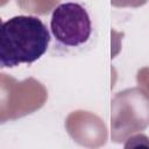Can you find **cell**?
Masks as SVG:
<instances>
[{"label": "cell", "mask_w": 149, "mask_h": 149, "mask_svg": "<svg viewBox=\"0 0 149 149\" xmlns=\"http://www.w3.org/2000/svg\"><path fill=\"white\" fill-rule=\"evenodd\" d=\"M50 29L59 44L79 47L88 41L92 33V23L87 10L80 3L64 2L54 9Z\"/></svg>", "instance_id": "7a4b0ae2"}, {"label": "cell", "mask_w": 149, "mask_h": 149, "mask_svg": "<svg viewBox=\"0 0 149 149\" xmlns=\"http://www.w3.org/2000/svg\"><path fill=\"white\" fill-rule=\"evenodd\" d=\"M50 43L45 24L36 16L17 15L5 21L0 31V65L14 68L40 59Z\"/></svg>", "instance_id": "6da1fadb"}]
</instances>
